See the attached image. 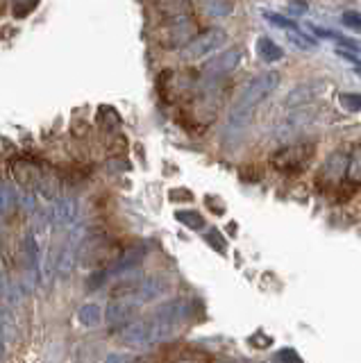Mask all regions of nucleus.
I'll list each match as a JSON object with an SVG mask.
<instances>
[{
    "mask_svg": "<svg viewBox=\"0 0 361 363\" xmlns=\"http://www.w3.org/2000/svg\"><path fill=\"white\" fill-rule=\"evenodd\" d=\"M277 86H279V73L277 71H264V73L255 75L250 82L243 86L239 98H236V102L232 105L230 116H228V128L230 130H243L248 125V121H250L255 107L273 94Z\"/></svg>",
    "mask_w": 361,
    "mask_h": 363,
    "instance_id": "f257e3e1",
    "label": "nucleus"
},
{
    "mask_svg": "<svg viewBox=\"0 0 361 363\" xmlns=\"http://www.w3.org/2000/svg\"><path fill=\"white\" fill-rule=\"evenodd\" d=\"M116 340L121 345H126L130 350H143L150 345H160L162 338L160 332H157V325L152 320V315H141L137 320H132L130 325H126L118 332H114Z\"/></svg>",
    "mask_w": 361,
    "mask_h": 363,
    "instance_id": "f03ea898",
    "label": "nucleus"
},
{
    "mask_svg": "<svg viewBox=\"0 0 361 363\" xmlns=\"http://www.w3.org/2000/svg\"><path fill=\"white\" fill-rule=\"evenodd\" d=\"M316 152L313 141H298V143H289L282 145L279 150L273 152L270 157V164H273L282 173H300V170L307 168V164L311 162V157Z\"/></svg>",
    "mask_w": 361,
    "mask_h": 363,
    "instance_id": "7ed1b4c3",
    "label": "nucleus"
},
{
    "mask_svg": "<svg viewBox=\"0 0 361 363\" xmlns=\"http://www.w3.org/2000/svg\"><path fill=\"white\" fill-rule=\"evenodd\" d=\"M9 175L23 191H41L48 184L41 162L32 157H14L9 162Z\"/></svg>",
    "mask_w": 361,
    "mask_h": 363,
    "instance_id": "20e7f679",
    "label": "nucleus"
},
{
    "mask_svg": "<svg viewBox=\"0 0 361 363\" xmlns=\"http://www.w3.org/2000/svg\"><path fill=\"white\" fill-rule=\"evenodd\" d=\"M225 41H228V32H225L223 28H207V30L198 32L196 37L191 39L182 50H179V57H182L184 62L202 60V57L216 52Z\"/></svg>",
    "mask_w": 361,
    "mask_h": 363,
    "instance_id": "39448f33",
    "label": "nucleus"
},
{
    "mask_svg": "<svg viewBox=\"0 0 361 363\" xmlns=\"http://www.w3.org/2000/svg\"><path fill=\"white\" fill-rule=\"evenodd\" d=\"M348 162H350L348 150H334L330 157H327L318 170V175H316V184H318V189L321 191L341 189L345 182V173H348Z\"/></svg>",
    "mask_w": 361,
    "mask_h": 363,
    "instance_id": "423d86ee",
    "label": "nucleus"
},
{
    "mask_svg": "<svg viewBox=\"0 0 361 363\" xmlns=\"http://www.w3.org/2000/svg\"><path fill=\"white\" fill-rule=\"evenodd\" d=\"M241 62V48H230V50H225L216 57H211L209 62H205V66H202V71H200V79L202 82H218L221 77L225 75H230L236 66H239Z\"/></svg>",
    "mask_w": 361,
    "mask_h": 363,
    "instance_id": "0eeeda50",
    "label": "nucleus"
},
{
    "mask_svg": "<svg viewBox=\"0 0 361 363\" xmlns=\"http://www.w3.org/2000/svg\"><path fill=\"white\" fill-rule=\"evenodd\" d=\"M196 23L191 18L184 21H173L166 23V26L160 30V43L164 48H179L182 50L184 45L196 37Z\"/></svg>",
    "mask_w": 361,
    "mask_h": 363,
    "instance_id": "6e6552de",
    "label": "nucleus"
},
{
    "mask_svg": "<svg viewBox=\"0 0 361 363\" xmlns=\"http://www.w3.org/2000/svg\"><path fill=\"white\" fill-rule=\"evenodd\" d=\"M137 309H139V304L132 298H111L105 311V320L111 332H118V329L130 325L132 320H137Z\"/></svg>",
    "mask_w": 361,
    "mask_h": 363,
    "instance_id": "1a4fd4ad",
    "label": "nucleus"
},
{
    "mask_svg": "<svg viewBox=\"0 0 361 363\" xmlns=\"http://www.w3.org/2000/svg\"><path fill=\"white\" fill-rule=\"evenodd\" d=\"M323 86H325V82H321V79H307V82H302V84H298V86H293V89H291V94H289L287 100H284L287 109L307 107L313 98H318V96L323 94Z\"/></svg>",
    "mask_w": 361,
    "mask_h": 363,
    "instance_id": "9d476101",
    "label": "nucleus"
},
{
    "mask_svg": "<svg viewBox=\"0 0 361 363\" xmlns=\"http://www.w3.org/2000/svg\"><path fill=\"white\" fill-rule=\"evenodd\" d=\"M168 291V281L160 275H150V277H139L137 281V289L130 295V298L137 302V304H145V302H152L157 300L160 295H164Z\"/></svg>",
    "mask_w": 361,
    "mask_h": 363,
    "instance_id": "9b49d317",
    "label": "nucleus"
},
{
    "mask_svg": "<svg viewBox=\"0 0 361 363\" xmlns=\"http://www.w3.org/2000/svg\"><path fill=\"white\" fill-rule=\"evenodd\" d=\"M145 255H148V245L145 243H132L128 250H123V252L118 255V259L111 264L109 272L111 275H123V272H130L137 268L141 261L145 259Z\"/></svg>",
    "mask_w": 361,
    "mask_h": 363,
    "instance_id": "f8f14e48",
    "label": "nucleus"
},
{
    "mask_svg": "<svg viewBox=\"0 0 361 363\" xmlns=\"http://www.w3.org/2000/svg\"><path fill=\"white\" fill-rule=\"evenodd\" d=\"M313 116H316V109L313 107H300V109H296L291 113V116L287 118V123H282V128H279V139L282 136H291V134H296L298 130H302V128H307V125L313 121Z\"/></svg>",
    "mask_w": 361,
    "mask_h": 363,
    "instance_id": "ddd939ff",
    "label": "nucleus"
},
{
    "mask_svg": "<svg viewBox=\"0 0 361 363\" xmlns=\"http://www.w3.org/2000/svg\"><path fill=\"white\" fill-rule=\"evenodd\" d=\"M361 186V143L355 147L352 157L348 162V173H345V186L343 189V196L350 198L352 193Z\"/></svg>",
    "mask_w": 361,
    "mask_h": 363,
    "instance_id": "4468645a",
    "label": "nucleus"
},
{
    "mask_svg": "<svg viewBox=\"0 0 361 363\" xmlns=\"http://www.w3.org/2000/svg\"><path fill=\"white\" fill-rule=\"evenodd\" d=\"M52 218L57 225L66 227L75 223L77 218V202L73 198H57V202H55V209H52Z\"/></svg>",
    "mask_w": 361,
    "mask_h": 363,
    "instance_id": "2eb2a0df",
    "label": "nucleus"
},
{
    "mask_svg": "<svg viewBox=\"0 0 361 363\" xmlns=\"http://www.w3.org/2000/svg\"><path fill=\"white\" fill-rule=\"evenodd\" d=\"M257 52L264 62H279L282 57H284V50H282L279 45L268 37H262L257 41Z\"/></svg>",
    "mask_w": 361,
    "mask_h": 363,
    "instance_id": "dca6fc26",
    "label": "nucleus"
},
{
    "mask_svg": "<svg viewBox=\"0 0 361 363\" xmlns=\"http://www.w3.org/2000/svg\"><path fill=\"white\" fill-rule=\"evenodd\" d=\"M103 320V311H100L98 304H84L80 311H77V323L82 327H98V323Z\"/></svg>",
    "mask_w": 361,
    "mask_h": 363,
    "instance_id": "f3484780",
    "label": "nucleus"
},
{
    "mask_svg": "<svg viewBox=\"0 0 361 363\" xmlns=\"http://www.w3.org/2000/svg\"><path fill=\"white\" fill-rule=\"evenodd\" d=\"M175 218H177V223H182V225H187L189 230H202L205 227V218L198 213V211H187V209H179V211H175Z\"/></svg>",
    "mask_w": 361,
    "mask_h": 363,
    "instance_id": "a211bd4d",
    "label": "nucleus"
},
{
    "mask_svg": "<svg viewBox=\"0 0 361 363\" xmlns=\"http://www.w3.org/2000/svg\"><path fill=\"white\" fill-rule=\"evenodd\" d=\"M264 18H268L273 26L282 28V30H289V32H300L298 28V23L296 21H291L287 16H282V14H275V11H264Z\"/></svg>",
    "mask_w": 361,
    "mask_h": 363,
    "instance_id": "6ab92c4d",
    "label": "nucleus"
},
{
    "mask_svg": "<svg viewBox=\"0 0 361 363\" xmlns=\"http://www.w3.org/2000/svg\"><path fill=\"white\" fill-rule=\"evenodd\" d=\"M338 102H341L343 109L348 111H361V94H355V91L338 94Z\"/></svg>",
    "mask_w": 361,
    "mask_h": 363,
    "instance_id": "aec40b11",
    "label": "nucleus"
},
{
    "mask_svg": "<svg viewBox=\"0 0 361 363\" xmlns=\"http://www.w3.org/2000/svg\"><path fill=\"white\" fill-rule=\"evenodd\" d=\"M202 7H205V11H207V14H211V16H228V14H232V3H221V0H211V3H205Z\"/></svg>",
    "mask_w": 361,
    "mask_h": 363,
    "instance_id": "412c9836",
    "label": "nucleus"
},
{
    "mask_svg": "<svg viewBox=\"0 0 361 363\" xmlns=\"http://www.w3.org/2000/svg\"><path fill=\"white\" fill-rule=\"evenodd\" d=\"M275 359H277L279 363H304V361L300 359L298 352H296V350H291V347L279 350L277 354H275Z\"/></svg>",
    "mask_w": 361,
    "mask_h": 363,
    "instance_id": "4be33fe9",
    "label": "nucleus"
},
{
    "mask_svg": "<svg viewBox=\"0 0 361 363\" xmlns=\"http://www.w3.org/2000/svg\"><path fill=\"white\" fill-rule=\"evenodd\" d=\"M173 363H211L209 357L200 354V352H189V354H182L179 359H175Z\"/></svg>",
    "mask_w": 361,
    "mask_h": 363,
    "instance_id": "5701e85b",
    "label": "nucleus"
},
{
    "mask_svg": "<svg viewBox=\"0 0 361 363\" xmlns=\"http://www.w3.org/2000/svg\"><path fill=\"white\" fill-rule=\"evenodd\" d=\"M37 9V3H28V5H23V3H16L14 7H12V14H14V18H26L30 11H35Z\"/></svg>",
    "mask_w": 361,
    "mask_h": 363,
    "instance_id": "b1692460",
    "label": "nucleus"
},
{
    "mask_svg": "<svg viewBox=\"0 0 361 363\" xmlns=\"http://www.w3.org/2000/svg\"><path fill=\"white\" fill-rule=\"evenodd\" d=\"M168 198H171L173 202H189V200H194V193L187 191V189H173L171 193H168Z\"/></svg>",
    "mask_w": 361,
    "mask_h": 363,
    "instance_id": "393cba45",
    "label": "nucleus"
},
{
    "mask_svg": "<svg viewBox=\"0 0 361 363\" xmlns=\"http://www.w3.org/2000/svg\"><path fill=\"white\" fill-rule=\"evenodd\" d=\"M343 23H345L348 28L361 32V14H357V11H345V14H343Z\"/></svg>",
    "mask_w": 361,
    "mask_h": 363,
    "instance_id": "a878e982",
    "label": "nucleus"
},
{
    "mask_svg": "<svg viewBox=\"0 0 361 363\" xmlns=\"http://www.w3.org/2000/svg\"><path fill=\"white\" fill-rule=\"evenodd\" d=\"M205 238H207V243H209V245H213V247L218 250V252H225V241L221 238V232H218V230H211Z\"/></svg>",
    "mask_w": 361,
    "mask_h": 363,
    "instance_id": "bb28decb",
    "label": "nucleus"
},
{
    "mask_svg": "<svg viewBox=\"0 0 361 363\" xmlns=\"http://www.w3.org/2000/svg\"><path fill=\"white\" fill-rule=\"evenodd\" d=\"M105 363H134V359L130 354H109Z\"/></svg>",
    "mask_w": 361,
    "mask_h": 363,
    "instance_id": "cd10ccee",
    "label": "nucleus"
},
{
    "mask_svg": "<svg viewBox=\"0 0 361 363\" xmlns=\"http://www.w3.org/2000/svg\"><path fill=\"white\" fill-rule=\"evenodd\" d=\"M338 55L343 57V60H348V62H352L355 66H359V71H361V60L355 55V52H350V50H338Z\"/></svg>",
    "mask_w": 361,
    "mask_h": 363,
    "instance_id": "c85d7f7f",
    "label": "nucleus"
}]
</instances>
